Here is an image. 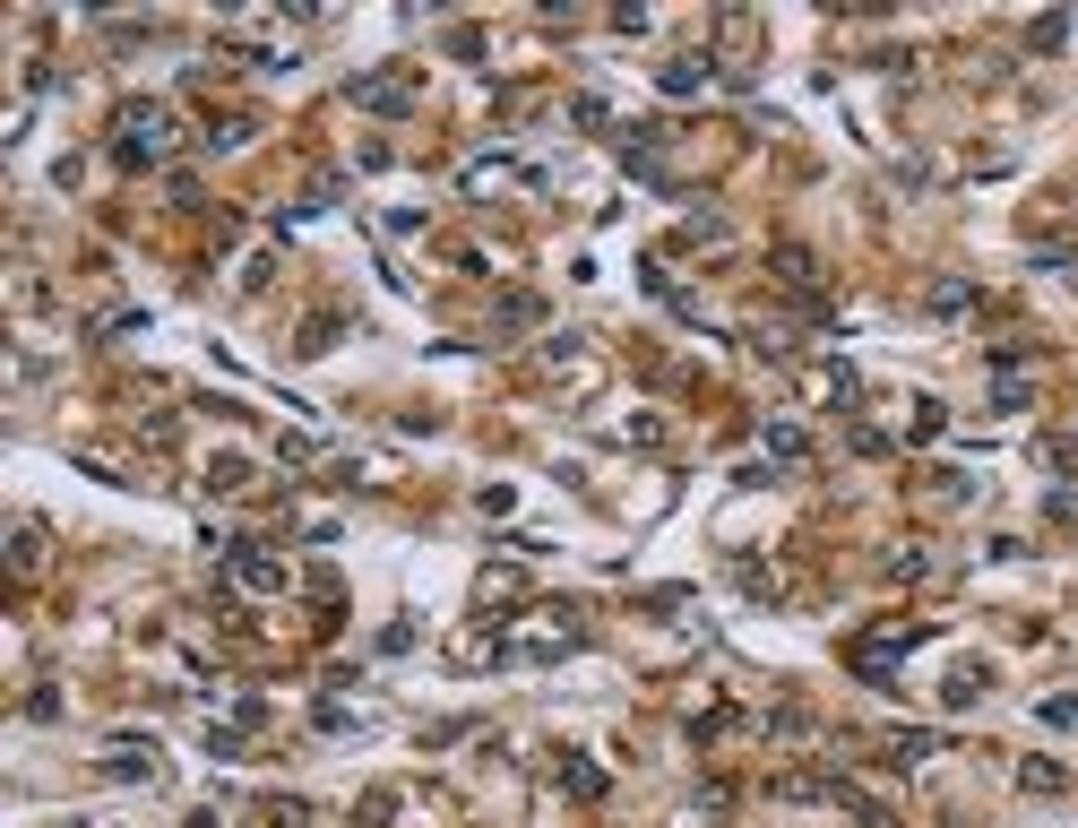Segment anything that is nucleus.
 I'll return each mask as SVG.
<instances>
[{"label": "nucleus", "instance_id": "nucleus-1", "mask_svg": "<svg viewBox=\"0 0 1078 828\" xmlns=\"http://www.w3.org/2000/svg\"><path fill=\"white\" fill-rule=\"evenodd\" d=\"M164 139H173V112H164V103H130V112H121V164H155Z\"/></svg>", "mask_w": 1078, "mask_h": 828}, {"label": "nucleus", "instance_id": "nucleus-2", "mask_svg": "<svg viewBox=\"0 0 1078 828\" xmlns=\"http://www.w3.org/2000/svg\"><path fill=\"white\" fill-rule=\"evenodd\" d=\"M233 578H242V587H259V596H268V587H285V562H268L259 544H233Z\"/></svg>", "mask_w": 1078, "mask_h": 828}, {"label": "nucleus", "instance_id": "nucleus-3", "mask_svg": "<svg viewBox=\"0 0 1078 828\" xmlns=\"http://www.w3.org/2000/svg\"><path fill=\"white\" fill-rule=\"evenodd\" d=\"M406 78H355V103H371V112H406Z\"/></svg>", "mask_w": 1078, "mask_h": 828}, {"label": "nucleus", "instance_id": "nucleus-4", "mask_svg": "<svg viewBox=\"0 0 1078 828\" xmlns=\"http://www.w3.org/2000/svg\"><path fill=\"white\" fill-rule=\"evenodd\" d=\"M112 776H155V751L148 742H112Z\"/></svg>", "mask_w": 1078, "mask_h": 828}, {"label": "nucleus", "instance_id": "nucleus-5", "mask_svg": "<svg viewBox=\"0 0 1078 828\" xmlns=\"http://www.w3.org/2000/svg\"><path fill=\"white\" fill-rule=\"evenodd\" d=\"M708 87V61H673L665 69V96H699Z\"/></svg>", "mask_w": 1078, "mask_h": 828}, {"label": "nucleus", "instance_id": "nucleus-6", "mask_svg": "<svg viewBox=\"0 0 1078 828\" xmlns=\"http://www.w3.org/2000/svg\"><path fill=\"white\" fill-rule=\"evenodd\" d=\"M562 785H569V794H605V776L587 769V760H569V769H562Z\"/></svg>", "mask_w": 1078, "mask_h": 828}]
</instances>
